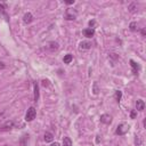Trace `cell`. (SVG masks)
Instances as JSON below:
<instances>
[{
  "label": "cell",
  "mask_w": 146,
  "mask_h": 146,
  "mask_svg": "<svg viewBox=\"0 0 146 146\" xmlns=\"http://www.w3.org/2000/svg\"><path fill=\"white\" fill-rule=\"evenodd\" d=\"M128 130H129V124L122 122V123H120V124L117 125V128H116V130H115V133L119 135V136H122V135L127 133Z\"/></svg>",
  "instance_id": "1"
},
{
  "label": "cell",
  "mask_w": 146,
  "mask_h": 146,
  "mask_svg": "<svg viewBox=\"0 0 146 146\" xmlns=\"http://www.w3.org/2000/svg\"><path fill=\"white\" fill-rule=\"evenodd\" d=\"M35 115H36V110H35L34 107H30V108L27 110L26 114H25V121H27V122L33 121L34 117H35Z\"/></svg>",
  "instance_id": "2"
},
{
  "label": "cell",
  "mask_w": 146,
  "mask_h": 146,
  "mask_svg": "<svg viewBox=\"0 0 146 146\" xmlns=\"http://www.w3.org/2000/svg\"><path fill=\"white\" fill-rule=\"evenodd\" d=\"M13 128H14V121L7 120L5 123H2L0 125V131H8V130H10Z\"/></svg>",
  "instance_id": "3"
},
{
  "label": "cell",
  "mask_w": 146,
  "mask_h": 146,
  "mask_svg": "<svg viewBox=\"0 0 146 146\" xmlns=\"http://www.w3.org/2000/svg\"><path fill=\"white\" fill-rule=\"evenodd\" d=\"M90 48H91V42H89V41H81L79 44L80 50H88Z\"/></svg>",
  "instance_id": "4"
},
{
  "label": "cell",
  "mask_w": 146,
  "mask_h": 146,
  "mask_svg": "<svg viewBox=\"0 0 146 146\" xmlns=\"http://www.w3.org/2000/svg\"><path fill=\"white\" fill-rule=\"evenodd\" d=\"M100 122H103V123H105V124H111V122H112V116L108 115V114H103V115L100 116Z\"/></svg>",
  "instance_id": "5"
},
{
  "label": "cell",
  "mask_w": 146,
  "mask_h": 146,
  "mask_svg": "<svg viewBox=\"0 0 146 146\" xmlns=\"http://www.w3.org/2000/svg\"><path fill=\"white\" fill-rule=\"evenodd\" d=\"M33 21V15L31 14V13H26L25 15H24V17H23V22L25 23V24H29V23H31Z\"/></svg>",
  "instance_id": "6"
},
{
  "label": "cell",
  "mask_w": 146,
  "mask_h": 146,
  "mask_svg": "<svg viewBox=\"0 0 146 146\" xmlns=\"http://www.w3.org/2000/svg\"><path fill=\"white\" fill-rule=\"evenodd\" d=\"M58 48H59V46H58V43L55 42V41H50V42L48 43V49H49L50 51H56Z\"/></svg>",
  "instance_id": "7"
},
{
  "label": "cell",
  "mask_w": 146,
  "mask_h": 146,
  "mask_svg": "<svg viewBox=\"0 0 146 146\" xmlns=\"http://www.w3.org/2000/svg\"><path fill=\"white\" fill-rule=\"evenodd\" d=\"M130 65H131V67H132V72H133V74H138V71H139V65L135 62V60H132V59H130Z\"/></svg>",
  "instance_id": "8"
},
{
  "label": "cell",
  "mask_w": 146,
  "mask_h": 146,
  "mask_svg": "<svg viewBox=\"0 0 146 146\" xmlns=\"http://www.w3.org/2000/svg\"><path fill=\"white\" fill-rule=\"evenodd\" d=\"M136 108L138 111H144V108H145V102L143 99H137V102H136Z\"/></svg>",
  "instance_id": "9"
},
{
  "label": "cell",
  "mask_w": 146,
  "mask_h": 146,
  "mask_svg": "<svg viewBox=\"0 0 146 146\" xmlns=\"http://www.w3.org/2000/svg\"><path fill=\"white\" fill-rule=\"evenodd\" d=\"M83 34H84V36H87V38H91V36H94V34H95V30L94 29H84L83 30Z\"/></svg>",
  "instance_id": "10"
},
{
  "label": "cell",
  "mask_w": 146,
  "mask_h": 146,
  "mask_svg": "<svg viewBox=\"0 0 146 146\" xmlns=\"http://www.w3.org/2000/svg\"><path fill=\"white\" fill-rule=\"evenodd\" d=\"M43 138H44V140L47 141V143H50V141H52L54 140V136H52V133L51 132H44V136H43Z\"/></svg>",
  "instance_id": "11"
},
{
  "label": "cell",
  "mask_w": 146,
  "mask_h": 146,
  "mask_svg": "<svg viewBox=\"0 0 146 146\" xmlns=\"http://www.w3.org/2000/svg\"><path fill=\"white\" fill-rule=\"evenodd\" d=\"M38 99H39V86L35 82L34 83V100L38 102Z\"/></svg>",
  "instance_id": "12"
},
{
  "label": "cell",
  "mask_w": 146,
  "mask_h": 146,
  "mask_svg": "<svg viewBox=\"0 0 146 146\" xmlns=\"http://www.w3.org/2000/svg\"><path fill=\"white\" fill-rule=\"evenodd\" d=\"M27 141H29V135H23L22 138H21V145L22 146H26Z\"/></svg>",
  "instance_id": "13"
},
{
  "label": "cell",
  "mask_w": 146,
  "mask_h": 146,
  "mask_svg": "<svg viewBox=\"0 0 146 146\" xmlns=\"http://www.w3.org/2000/svg\"><path fill=\"white\" fill-rule=\"evenodd\" d=\"M72 59H73V56H72L71 54L65 55V56H64V58H63V60H64V63H65V64H70V63L72 62Z\"/></svg>",
  "instance_id": "14"
},
{
  "label": "cell",
  "mask_w": 146,
  "mask_h": 146,
  "mask_svg": "<svg viewBox=\"0 0 146 146\" xmlns=\"http://www.w3.org/2000/svg\"><path fill=\"white\" fill-rule=\"evenodd\" d=\"M63 146H72V140L68 137L63 138Z\"/></svg>",
  "instance_id": "15"
},
{
  "label": "cell",
  "mask_w": 146,
  "mask_h": 146,
  "mask_svg": "<svg viewBox=\"0 0 146 146\" xmlns=\"http://www.w3.org/2000/svg\"><path fill=\"white\" fill-rule=\"evenodd\" d=\"M0 15L5 16L6 19L8 21V16H7V14H6V8H5V6H3L2 3H0Z\"/></svg>",
  "instance_id": "16"
},
{
  "label": "cell",
  "mask_w": 146,
  "mask_h": 146,
  "mask_svg": "<svg viewBox=\"0 0 146 146\" xmlns=\"http://www.w3.org/2000/svg\"><path fill=\"white\" fill-rule=\"evenodd\" d=\"M114 97H115V100H116V102H120V100H121V98H122V91L116 90V91H115Z\"/></svg>",
  "instance_id": "17"
},
{
  "label": "cell",
  "mask_w": 146,
  "mask_h": 146,
  "mask_svg": "<svg viewBox=\"0 0 146 146\" xmlns=\"http://www.w3.org/2000/svg\"><path fill=\"white\" fill-rule=\"evenodd\" d=\"M129 27H130L131 31H136V30H137V23H136V22H131Z\"/></svg>",
  "instance_id": "18"
},
{
  "label": "cell",
  "mask_w": 146,
  "mask_h": 146,
  "mask_svg": "<svg viewBox=\"0 0 146 146\" xmlns=\"http://www.w3.org/2000/svg\"><path fill=\"white\" fill-rule=\"evenodd\" d=\"M136 9H137V7H136V3H131V5L129 6V10H130L131 13H135V11H136Z\"/></svg>",
  "instance_id": "19"
},
{
  "label": "cell",
  "mask_w": 146,
  "mask_h": 146,
  "mask_svg": "<svg viewBox=\"0 0 146 146\" xmlns=\"http://www.w3.org/2000/svg\"><path fill=\"white\" fill-rule=\"evenodd\" d=\"M94 92L95 94H98V88H97V83L94 84Z\"/></svg>",
  "instance_id": "20"
},
{
  "label": "cell",
  "mask_w": 146,
  "mask_h": 146,
  "mask_svg": "<svg viewBox=\"0 0 146 146\" xmlns=\"http://www.w3.org/2000/svg\"><path fill=\"white\" fill-rule=\"evenodd\" d=\"M136 117V111H132L131 112V119H135Z\"/></svg>",
  "instance_id": "21"
},
{
  "label": "cell",
  "mask_w": 146,
  "mask_h": 146,
  "mask_svg": "<svg viewBox=\"0 0 146 146\" xmlns=\"http://www.w3.org/2000/svg\"><path fill=\"white\" fill-rule=\"evenodd\" d=\"M66 5H73L74 3V0H71V1H65Z\"/></svg>",
  "instance_id": "22"
},
{
  "label": "cell",
  "mask_w": 146,
  "mask_h": 146,
  "mask_svg": "<svg viewBox=\"0 0 146 146\" xmlns=\"http://www.w3.org/2000/svg\"><path fill=\"white\" fill-rule=\"evenodd\" d=\"M50 146H59V144H58V143H52Z\"/></svg>",
  "instance_id": "23"
},
{
  "label": "cell",
  "mask_w": 146,
  "mask_h": 146,
  "mask_svg": "<svg viewBox=\"0 0 146 146\" xmlns=\"http://www.w3.org/2000/svg\"><path fill=\"white\" fill-rule=\"evenodd\" d=\"M2 119H3V112H2V113H0V121H1Z\"/></svg>",
  "instance_id": "24"
}]
</instances>
